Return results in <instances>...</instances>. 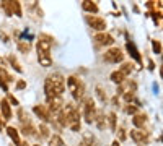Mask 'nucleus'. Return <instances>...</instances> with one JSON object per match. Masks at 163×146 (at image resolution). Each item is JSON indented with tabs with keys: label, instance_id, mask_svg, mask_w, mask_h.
Returning a JSON list of instances; mask_svg holds the SVG:
<instances>
[{
	"label": "nucleus",
	"instance_id": "obj_1",
	"mask_svg": "<svg viewBox=\"0 0 163 146\" xmlns=\"http://www.w3.org/2000/svg\"><path fill=\"white\" fill-rule=\"evenodd\" d=\"M67 88H69V91L72 93V96H74L75 101L83 99L85 86H83V83L77 78V76H69V78H67Z\"/></svg>",
	"mask_w": 163,
	"mask_h": 146
},
{
	"label": "nucleus",
	"instance_id": "obj_2",
	"mask_svg": "<svg viewBox=\"0 0 163 146\" xmlns=\"http://www.w3.org/2000/svg\"><path fill=\"white\" fill-rule=\"evenodd\" d=\"M96 117V107H95V101L91 97L85 99V104H83V119H85L86 123H93Z\"/></svg>",
	"mask_w": 163,
	"mask_h": 146
},
{
	"label": "nucleus",
	"instance_id": "obj_3",
	"mask_svg": "<svg viewBox=\"0 0 163 146\" xmlns=\"http://www.w3.org/2000/svg\"><path fill=\"white\" fill-rule=\"evenodd\" d=\"M47 80L51 81V85H52L54 91L57 96H62V93H64L65 89V78L60 75V73H52V75L47 76Z\"/></svg>",
	"mask_w": 163,
	"mask_h": 146
},
{
	"label": "nucleus",
	"instance_id": "obj_4",
	"mask_svg": "<svg viewBox=\"0 0 163 146\" xmlns=\"http://www.w3.org/2000/svg\"><path fill=\"white\" fill-rule=\"evenodd\" d=\"M124 54L119 47H111L108 52L105 54V60L109 62V64H117V62H122Z\"/></svg>",
	"mask_w": 163,
	"mask_h": 146
},
{
	"label": "nucleus",
	"instance_id": "obj_5",
	"mask_svg": "<svg viewBox=\"0 0 163 146\" xmlns=\"http://www.w3.org/2000/svg\"><path fill=\"white\" fill-rule=\"evenodd\" d=\"M64 101H62V96H55L52 99L47 101V109L49 112H54V114H59L62 109H64Z\"/></svg>",
	"mask_w": 163,
	"mask_h": 146
},
{
	"label": "nucleus",
	"instance_id": "obj_6",
	"mask_svg": "<svg viewBox=\"0 0 163 146\" xmlns=\"http://www.w3.org/2000/svg\"><path fill=\"white\" fill-rule=\"evenodd\" d=\"M86 21L90 23V26L95 31H100V33H105L106 29V21L100 16H86Z\"/></svg>",
	"mask_w": 163,
	"mask_h": 146
},
{
	"label": "nucleus",
	"instance_id": "obj_7",
	"mask_svg": "<svg viewBox=\"0 0 163 146\" xmlns=\"http://www.w3.org/2000/svg\"><path fill=\"white\" fill-rule=\"evenodd\" d=\"M33 112L36 114V115L39 117V119H43L44 122H49V120H51L49 109H47L46 106H39V104H38V106H34V107H33Z\"/></svg>",
	"mask_w": 163,
	"mask_h": 146
},
{
	"label": "nucleus",
	"instance_id": "obj_8",
	"mask_svg": "<svg viewBox=\"0 0 163 146\" xmlns=\"http://www.w3.org/2000/svg\"><path fill=\"white\" fill-rule=\"evenodd\" d=\"M95 41H98V44H101V46H113L114 44V37L108 33H98L95 36Z\"/></svg>",
	"mask_w": 163,
	"mask_h": 146
},
{
	"label": "nucleus",
	"instance_id": "obj_9",
	"mask_svg": "<svg viewBox=\"0 0 163 146\" xmlns=\"http://www.w3.org/2000/svg\"><path fill=\"white\" fill-rule=\"evenodd\" d=\"M0 110H2L3 120H10V119H12V107H10L8 99H2V101H0Z\"/></svg>",
	"mask_w": 163,
	"mask_h": 146
},
{
	"label": "nucleus",
	"instance_id": "obj_10",
	"mask_svg": "<svg viewBox=\"0 0 163 146\" xmlns=\"http://www.w3.org/2000/svg\"><path fill=\"white\" fill-rule=\"evenodd\" d=\"M131 138H132L136 143H144V141H147L148 133L147 131H140V130H137V128H134V130H131Z\"/></svg>",
	"mask_w": 163,
	"mask_h": 146
},
{
	"label": "nucleus",
	"instance_id": "obj_11",
	"mask_svg": "<svg viewBox=\"0 0 163 146\" xmlns=\"http://www.w3.org/2000/svg\"><path fill=\"white\" fill-rule=\"evenodd\" d=\"M38 62H39L41 67L44 68H49L52 65V57L51 54H44V52H38Z\"/></svg>",
	"mask_w": 163,
	"mask_h": 146
},
{
	"label": "nucleus",
	"instance_id": "obj_12",
	"mask_svg": "<svg viewBox=\"0 0 163 146\" xmlns=\"http://www.w3.org/2000/svg\"><path fill=\"white\" fill-rule=\"evenodd\" d=\"M126 49H127V52H129V54L132 55V57L139 62V64H140V62H142V58H140V55H139V50H137L136 44H134L132 41H127V42H126Z\"/></svg>",
	"mask_w": 163,
	"mask_h": 146
},
{
	"label": "nucleus",
	"instance_id": "obj_13",
	"mask_svg": "<svg viewBox=\"0 0 163 146\" xmlns=\"http://www.w3.org/2000/svg\"><path fill=\"white\" fill-rule=\"evenodd\" d=\"M7 135H8L10 138L13 140V143H15L16 146L21 145V140H20V135H18V130L13 127H7Z\"/></svg>",
	"mask_w": 163,
	"mask_h": 146
},
{
	"label": "nucleus",
	"instance_id": "obj_14",
	"mask_svg": "<svg viewBox=\"0 0 163 146\" xmlns=\"http://www.w3.org/2000/svg\"><path fill=\"white\" fill-rule=\"evenodd\" d=\"M38 52L51 54V41H47V39H39L38 41Z\"/></svg>",
	"mask_w": 163,
	"mask_h": 146
},
{
	"label": "nucleus",
	"instance_id": "obj_15",
	"mask_svg": "<svg viewBox=\"0 0 163 146\" xmlns=\"http://www.w3.org/2000/svg\"><path fill=\"white\" fill-rule=\"evenodd\" d=\"M145 119H147V117H145V114H136V115H134V119H132L134 127H136L137 130H139V128H144Z\"/></svg>",
	"mask_w": 163,
	"mask_h": 146
},
{
	"label": "nucleus",
	"instance_id": "obj_16",
	"mask_svg": "<svg viewBox=\"0 0 163 146\" xmlns=\"http://www.w3.org/2000/svg\"><path fill=\"white\" fill-rule=\"evenodd\" d=\"M44 93H46V97H47V101L49 99H52V97H55L57 94H55V91H54V88H52V85H51V81L46 78V83H44Z\"/></svg>",
	"mask_w": 163,
	"mask_h": 146
},
{
	"label": "nucleus",
	"instance_id": "obj_17",
	"mask_svg": "<svg viewBox=\"0 0 163 146\" xmlns=\"http://www.w3.org/2000/svg\"><path fill=\"white\" fill-rule=\"evenodd\" d=\"M82 8L85 10V12H90V13H98V5L93 3V2H83Z\"/></svg>",
	"mask_w": 163,
	"mask_h": 146
},
{
	"label": "nucleus",
	"instance_id": "obj_18",
	"mask_svg": "<svg viewBox=\"0 0 163 146\" xmlns=\"http://www.w3.org/2000/svg\"><path fill=\"white\" fill-rule=\"evenodd\" d=\"M109 78H111V81H114V83H117V85H121V83H124V78H126V76H124L122 73L117 70V72H113V73H111Z\"/></svg>",
	"mask_w": 163,
	"mask_h": 146
},
{
	"label": "nucleus",
	"instance_id": "obj_19",
	"mask_svg": "<svg viewBox=\"0 0 163 146\" xmlns=\"http://www.w3.org/2000/svg\"><path fill=\"white\" fill-rule=\"evenodd\" d=\"M95 123H96V127H98L100 130H103V128H105V125H106V120H105V115H103L101 112H96V117H95Z\"/></svg>",
	"mask_w": 163,
	"mask_h": 146
},
{
	"label": "nucleus",
	"instance_id": "obj_20",
	"mask_svg": "<svg viewBox=\"0 0 163 146\" xmlns=\"http://www.w3.org/2000/svg\"><path fill=\"white\" fill-rule=\"evenodd\" d=\"M49 146H65V145H64V140L59 135H52L49 138Z\"/></svg>",
	"mask_w": 163,
	"mask_h": 146
},
{
	"label": "nucleus",
	"instance_id": "obj_21",
	"mask_svg": "<svg viewBox=\"0 0 163 146\" xmlns=\"http://www.w3.org/2000/svg\"><path fill=\"white\" fill-rule=\"evenodd\" d=\"M18 50L23 52V54H28L31 50V44L28 41H18Z\"/></svg>",
	"mask_w": 163,
	"mask_h": 146
},
{
	"label": "nucleus",
	"instance_id": "obj_22",
	"mask_svg": "<svg viewBox=\"0 0 163 146\" xmlns=\"http://www.w3.org/2000/svg\"><path fill=\"white\" fill-rule=\"evenodd\" d=\"M95 91H96V96H98V99L101 101V102H105V101H106V91H105V88H103L101 85H98Z\"/></svg>",
	"mask_w": 163,
	"mask_h": 146
},
{
	"label": "nucleus",
	"instance_id": "obj_23",
	"mask_svg": "<svg viewBox=\"0 0 163 146\" xmlns=\"http://www.w3.org/2000/svg\"><path fill=\"white\" fill-rule=\"evenodd\" d=\"M8 62L12 64V67L15 68L18 73H23V68L20 67V64H18V60H16V57H13V55H8Z\"/></svg>",
	"mask_w": 163,
	"mask_h": 146
},
{
	"label": "nucleus",
	"instance_id": "obj_24",
	"mask_svg": "<svg viewBox=\"0 0 163 146\" xmlns=\"http://www.w3.org/2000/svg\"><path fill=\"white\" fill-rule=\"evenodd\" d=\"M108 120H109V128H111V131H116V130H117V127H116V122H117L116 114L111 112L109 115H108Z\"/></svg>",
	"mask_w": 163,
	"mask_h": 146
},
{
	"label": "nucleus",
	"instance_id": "obj_25",
	"mask_svg": "<svg viewBox=\"0 0 163 146\" xmlns=\"http://www.w3.org/2000/svg\"><path fill=\"white\" fill-rule=\"evenodd\" d=\"M0 7H2L3 10H5L7 16H12L13 15V8H12V2H2L0 3Z\"/></svg>",
	"mask_w": 163,
	"mask_h": 146
},
{
	"label": "nucleus",
	"instance_id": "obj_26",
	"mask_svg": "<svg viewBox=\"0 0 163 146\" xmlns=\"http://www.w3.org/2000/svg\"><path fill=\"white\" fill-rule=\"evenodd\" d=\"M119 72L122 73L124 76L131 75V72H132V64H122V65H121V68H119Z\"/></svg>",
	"mask_w": 163,
	"mask_h": 146
},
{
	"label": "nucleus",
	"instance_id": "obj_27",
	"mask_svg": "<svg viewBox=\"0 0 163 146\" xmlns=\"http://www.w3.org/2000/svg\"><path fill=\"white\" fill-rule=\"evenodd\" d=\"M0 80H2V81H5V83L13 81V78H12V76H10L5 70H3V68H0Z\"/></svg>",
	"mask_w": 163,
	"mask_h": 146
},
{
	"label": "nucleus",
	"instance_id": "obj_28",
	"mask_svg": "<svg viewBox=\"0 0 163 146\" xmlns=\"http://www.w3.org/2000/svg\"><path fill=\"white\" fill-rule=\"evenodd\" d=\"M12 8L16 16H21V5H20V2H12Z\"/></svg>",
	"mask_w": 163,
	"mask_h": 146
},
{
	"label": "nucleus",
	"instance_id": "obj_29",
	"mask_svg": "<svg viewBox=\"0 0 163 146\" xmlns=\"http://www.w3.org/2000/svg\"><path fill=\"white\" fill-rule=\"evenodd\" d=\"M39 131H41V137L43 138H51L49 137V128L46 125H39Z\"/></svg>",
	"mask_w": 163,
	"mask_h": 146
},
{
	"label": "nucleus",
	"instance_id": "obj_30",
	"mask_svg": "<svg viewBox=\"0 0 163 146\" xmlns=\"http://www.w3.org/2000/svg\"><path fill=\"white\" fill-rule=\"evenodd\" d=\"M152 47H153V52H155V54H160V52H162V46H160V42H157V41H153Z\"/></svg>",
	"mask_w": 163,
	"mask_h": 146
},
{
	"label": "nucleus",
	"instance_id": "obj_31",
	"mask_svg": "<svg viewBox=\"0 0 163 146\" xmlns=\"http://www.w3.org/2000/svg\"><path fill=\"white\" fill-rule=\"evenodd\" d=\"M126 112H127V114H132V115H136V114H137V107H136V106H127V107H126Z\"/></svg>",
	"mask_w": 163,
	"mask_h": 146
},
{
	"label": "nucleus",
	"instance_id": "obj_32",
	"mask_svg": "<svg viewBox=\"0 0 163 146\" xmlns=\"http://www.w3.org/2000/svg\"><path fill=\"white\" fill-rule=\"evenodd\" d=\"M23 88H26V81H25V80L16 81V89H23Z\"/></svg>",
	"mask_w": 163,
	"mask_h": 146
},
{
	"label": "nucleus",
	"instance_id": "obj_33",
	"mask_svg": "<svg viewBox=\"0 0 163 146\" xmlns=\"http://www.w3.org/2000/svg\"><path fill=\"white\" fill-rule=\"evenodd\" d=\"M124 99H126L127 102H132L134 101V93H126V94H124Z\"/></svg>",
	"mask_w": 163,
	"mask_h": 146
},
{
	"label": "nucleus",
	"instance_id": "obj_34",
	"mask_svg": "<svg viewBox=\"0 0 163 146\" xmlns=\"http://www.w3.org/2000/svg\"><path fill=\"white\" fill-rule=\"evenodd\" d=\"M0 88H2L5 93H8V86H7V83H5V81H2V80H0Z\"/></svg>",
	"mask_w": 163,
	"mask_h": 146
},
{
	"label": "nucleus",
	"instance_id": "obj_35",
	"mask_svg": "<svg viewBox=\"0 0 163 146\" xmlns=\"http://www.w3.org/2000/svg\"><path fill=\"white\" fill-rule=\"evenodd\" d=\"M8 102H12V104H15V106H18V101H16L12 94H8Z\"/></svg>",
	"mask_w": 163,
	"mask_h": 146
},
{
	"label": "nucleus",
	"instance_id": "obj_36",
	"mask_svg": "<svg viewBox=\"0 0 163 146\" xmlns=\"http://www.w3.org/2000/svg\"><path fill=\"white\" fill-rule=\"evenodd\" d=\"M117 131H119V138H121V140H124V138H126V131H124L122 128H119Z\"/></svg>",
	"mask_w": 163,
	"mask_h": 146
},
{
	"label": "nucleus",
	"instance_id": "obj_37",
	"mask_svg": "<svg viewBox=\"0 0 163 146\" xmlns=\"http://www.w3.org/2000/svg\"><path fill=\"white\" fill-rule=\"evenodd\" d=\"M148 65H150V67H148V68H150V70H153V68H155V65H153V62H152V60L148 62Z\"/></svg>",
	"mask_w": 163,
	"mask_h": 146
},
{
	"label": "nucleus",
	"instance_id": "obj_38",
	"mask_svg": "<svg viewBox=\"0 0 163 146\" xmlns=\"http://www.w3.org/2000/svg\"><path fill=\"white\" fill-rule=\"evenodd\" d=\"M113 146H121V143H119V141L116 140V141H113Z\"/></svg>",
	"mask_w": 163,
	"mask_h": 146
},
{
	"label": "nucleus",
	"instance_id": "obj_39",
	"mask_svg": "<svg viewBox=\"0 0 163 146\" xmlns=\"http://www.w3.org/2000/svg\"><path fill=\"white\" fill-rule=\"evenodd\" d=\"M160 75H162V78H163V67L160 68Z\"/></svg>",
	"mask_w": 163,
	"mask_h": 146
}]
</instances>
